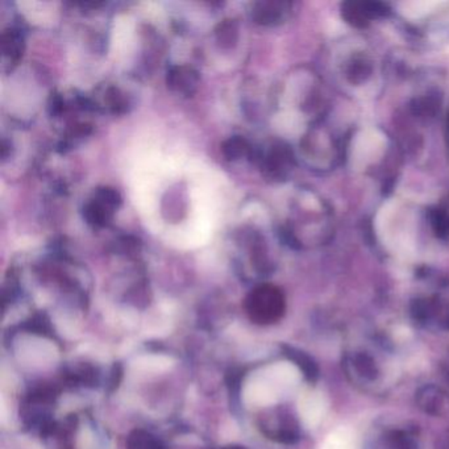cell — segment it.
Returning <instances> with one entry per match:
<instances>
[{"mask_svg": "<svg viewBox=\"0 0 449 449\" xmlns=\"http://www.w3.org/2000/svg\"><path fill=\"white\" fill-rule=\"evenodd\" d=\"M248 151H249V145L244 139H240V137L230 139L224 145V153L230 160H237L240 157L247 156Z\"/></svg>", "mask_w": 449, "mask_h": 449, "instance_id": "8", "label": "cell"}, {"mask_svg": "<svg viewBox=\"0 0 449 449\" xmlns=\"http://www.w3.org/2000/svg\"><path fill=\"white\" fill-rule=\"evenodd\" d=\"M119 203L120 198L115 190L102 188L97 191L92 199L88 200L85 209V216L90 224L95 227H103L112 219Z\"/></svg>", "mask_w": 449, "mask_h": 449, "instance_id": "1", "label": "cell"}, {"mask_svg": "<svg viewBox=\"0 0 449 449\" xmlns=\"http://www.w3.org/2000/svg\"><path fill=\"white\" fill-rule=\"evenodd\" d=\"M251 312L261 319H274L282 310L281 294L273 287L257 289L251 296Z\"/></svg>", "mask_w": 449, "mask_h": 449, "instance_id": "2", "label": "cell"}, {"mask_svg": "<svg viewBox=\"0 0 449 449\" xmlns=\"http://www.w3.org/2000/svg\"><path fill=\"white\" fill-rule=\"evenodd\" d=\"M354 366H356L357 372L369 380H374L378 374L375 362L373 361L372 357H369L365 353H360V354L354 356Z\"/></svg>", "mask_w": 449, "mask_h": 449, "instance_id": "6", "label": "cell"}, {"mask_svg": "<svg viewBox=\"0 0 449 449\" xmlns=\"http://www.w3.org/2000/svg\"><path fill=\"white\" fill-rule=\"evenodd\" d=\"M443 393L434 385H426L419 389L417 394V403L424 413L438 415L443 407Z\"/></svg>", "mask_w": 449, "mask_h": 449, "instance_id": "4", "label": "cell"}, {"mask_svg": "<svg viewBox=\"0 0 449 449\" xmlns=\"http://www.w3.org/2000/svg\"><path fill=\"white\" fill-rule=\"evenodd\" d=\"M198 73L188 66H177L169 71V86L182 94H191L198 85Z\"/></svg>", "mask_w": 449, "mask_h": 449, "instance_id": "3", "label": "cell"}, {"mask_svg": "<svg viewBox=\"0 0 449 449\" xmlns=\"http://www.w3.org/2000/svg\"><path fill=\"white\" fill-rule=\"evenodd\" d=\"M293 359L296 360L298 366L302 368V371H303L305 375H306L308 380L314 381V380L318 378V366H317V364H315V361H314L310 356H307L306 353H303V352H294V353H293Z\"/></svg>", "mask_w": 449, "mask_h": 449, "instance_id": "7", "label": "cell"}, {"mask_svg": "<svg viewBox=\"0 0 449 449\" xmlns=\"http://www.w3.org/2000/svg\"><path fill=\"white\" fill-rule=\"evenodd\" d=\"M22 37L18 31H10L1 36V53L4 62H16L22 52Z\"/></svg>", "mask_w": 449, "mask_h": 449, "instance_id": "5", "label": "cell"}]
</instances>
